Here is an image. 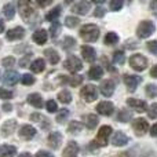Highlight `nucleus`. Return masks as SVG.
I'll return each mask as SVG.
<instances>
[{"mask_svg":"<svg viewBox=\"0 0 157 157\" xmlns=\"http://www.w3.org/2000/svg\"><path fill=\"white\" fill-rule=\"evenodd\" d=\"M80 36L87 43H94V41H97L98 37H99V28H98L97 25L87 24L80 29Z\"/></svg>","mask_w":157,"mask_h":157,"instance_id":"nucleus-1","label":"nucleus"},{"mask_svg":"<svg viewBox=\"0 0 157 157\" xmlns=\"http://www.w3.org/2000/svg\"><path fill=\"white\" fill-rule=\"evenodd\" d=\"M17 4H18V11L21 14V17L28 21L30 18L33 13H35V8L32 6V2L30 0H17Z\"/></svg>","mask_w":157,"mask_h":157,"instance_id":"nucleus-2","label":"nucleus"},{"mask_svg":"<svg viewBox=\"0 0 157 157\" xmlns=\"http://www.w3.org/2000/svg\"><path fill=\"white\" fill-rule=\"evenodd\" d=\"M110 134H112L110 125H103V127H101L99 131H98L97 138H95V141H94V145L95 146H106Z\"/></svg>","mask_w":157,"mask_h":157,"instance_id":"nucleus-3","label":"nucleus"},{"mask_svg":"<svg viewBox=\"0 0 157 157\" xmlns=\"http://www.w3.org/2000/svg\"><path fill=\"white\" fill-rule=\"evenodd\" d=\"M155 33V24L150 21H142L138 25V29H136V35L139 39H146L150 35Z\"/></svg>","mask_w":157,"mask_h":157,"instance_id":"nucleus-4","label":"nucleus"},{"mask_svg":"<svg viewBox=\"0 0 157 157\" xmlns=\"http://www.w3.org/2000/svg\"><path fill=\"white\" fill-rule=\"evenodd\" d=\"M130 65L134 71H145L147 68V59L142 54H134L130 57Z\"/></svg>","mask_w":157,"mask_h":157,"instance_id":"nucleus-5","label":"nucleus"},{"mask_svg":"<svg viewBox=\"0 0 157 157\" xmlns=\"http://www.w3.org/2000/svg\"><path fill=\"white\" fill-rule=\"evenodd\" d=\"M80 95L86 102H94L98 98V90L95 88V86H92V84H87V86H84L83 88H81Z\"/></svg>","mask_w":157,"mask_h":157,"instance_id":"nucleus-6","label":"nucleus"},{"mask_svg":"<svg viewBox=\"0 0 157 157\" xmlns=\"http://www.w3.org/2000/svg\"><path fill=\"white\" fill-rule=\"evenodd\" d=\"M63 66H65L66 71L72 72V73H76L81 68H83V62L76 57V55H69L66 58V61L63 62Z\"/></svg>","mask_w":157,"mask_h":157,"instance_id":"nucleus-7","label":"nucleus"},{"mask_svg":"<svg viewBox=\"0 0 157 157\" xmlns=\"http://www.w3.org/2000/svg\"><path fill=\"white\" fill-rule=\"evenodd\" d=\"M132 128H134V131H135L136 135L142 136L147 132V130H149V124H147V121L145 119H136V120H134V123H132Z\"/></svg>","mask_w":157,"mask_h":157,"instance_id":"nucleus-8","label":"nucleus"},{"mask_svg":"<svg viewBox=\"0 0 157 157\" xmlns=\"http://www.w3.org/2000/svg\"><path fill=\"white\" fill-rule=\"evenodd\" d=\"M123 80H124V83H125V86H127L128 91L134 92L136 90V87L139 86V83L142 81V78L139 76H132V75H124Z\"/></svg>","mask_w":157,"mask_h":157,"instance_id":"nucleus-9","label":"nucleus"},{"mask_svg":"<svg viewBox=\"0 0 157 157\" xmlns=\"http://www.w3.org/2000/svg\"><path fill=\"white\" fill-rule=\"evenodd\" d=\"M99 90H101V94H102L103 97H106V98L112 97V95H113V92H114V83L112 80L102 81V83H101Z\"/></svg>","mask_w":157,"mask_h":157,"instance_id":"nucleus-10","label":"nucleus"},{"mask_svg":"<svg viewBox=\"0 0 157 157\" xmlns=\"http://www.w3.org/2000/svg\"><path fill=\"white\" fill-rule=\"evenodd\" d=\"M127 103H128V106H131V108H132L135 112H138V113H144V112L146 110V102H145V101H142V99L128 98Z\"/></svg>","mask_w":157,"mask_h":157,"instance_id":"nucleus-11","label":"nucleus"},{"mask_svg":"<svg viewBox=\"0 0 157 157\" xmlns=\"http://www.w3.org/2000/svg\"><path fill=\"white\" fill-rule=\"evenodd\" d=\"M35 135H36V128L32 127V125H29V124L22 125L21 130H19V136L24 139H28V141L32 139Z\"/></svg>","mask_w":157,"mask_h":157,"instance_id":"nucleus-12","label":"nucleus"},{"mask_svg":"<svg viewBox=\"0 0 157 157\" xmlns=\"http://www.w3.org/2000/svg\"><path fill=\"white\" fill-rule=\"evenodd\" d=\"M97 112L99 114H103V116H110L114 112V106L112 102H101L97 106Z\"/></svg>","mask_w":157,"mask_h":157,"instance_id":"nucleus-13","label":"nucleus"},{"mask_svg":"<svg viewBox=\"0 0 157 157\" xmlns=\"http://www.w3.org/2000/svg\"><path fill=\"white\" fill-rule=\"evenodd\" d=\"M90 7H91L90 3L83 0V2H78L77 4H75L73 7H72V13L78 14V15H84V14H87L90 11Z\"/></svg>","mask_w":157,"mask_h":157,"instance_id":"nucleus-14","label":"nucleus"},{"mask_svg":"<svg viewBox=\"0 0 157 157\" xmlns=\"http://www.w3.org/2000/svg\"><path fill=\"white\" fill-rule=\"evenodd\" d=\"M18 80H19V75L15 71H7L4 73V76H3V81L7 86H14V84L18 83Z\"/></svg>","mask_w":157,"mask_h":157,"instance_id":"nucleus-15","label":"nucleus"},{"mask_svg":"<svg viewBox=\"0 0 157 157\" xmlns=\"http://www.w3.org/2000/svg\"><path fill=\"white\" fill-rule=\"evenodd\" d=\"M77 153H78V145L75 141H71L66 145L65 149H63L62 156L63 157H76Z\"/></svg>","mask_w":157,"mask_h":157,"instance_id":"nucleus-16","label":"nucleus"},{"mask_svg":"<svg viewBox=\"0 0 157 157\" xmlns=\"http://www.w3.org/2000/svg\"><path fill=\"white\" fill-rule=\"evenodd\" d=\"M33 41H35L36 44H39V46H43V44L47 43V40H48V35H47V32L44 29H39L36 30L35 33H33Z\"/></svg>","mask_w":157,"mask_h":157,"instance_id":"nucleus-17","label":"nucleus"},{"mask_svg":"<svg viewBox=\"0 0 157 157\" xmlns=\"http://www.w3.org/2000/svg\"><path fill=\"white\" fill-rule=\"evenodd\" d=\"M25 36V29L21 26H17V28H13L7 32V39L8 40H19Z\"/></svg>","mask_w":157,"mask_h":157,"instance_id":"nucleus-18","label":"nucleus"},{"mask_svg":"<svg viewBox=\"0 0 157 157\" xmlns=\"http://www.w3.org/2000/svg\"><path fill=\"white\" fill-rule=\"evenodd\" d=\"M112 144H113L114 146H124V145L128 144V138L124 132L117 131V132H114L113 138H112Z\"/></svg>","mask_w":157,"mask_h":157,"instance_id":"nucleus-19","label":"nucleus"},{"mask_svg":"<svg viewBox=\"0 0 157 157\" xmlns=\"http://www.w3.org/2000/svg\"><path fill=\"white\" fill-rule=\"evenodd\" d=\"M62 144V135L59 132H51L48 135V145L51 149H58Z\"/></svg>","mask_w":157,"mask_h":157,"instance_id":"nucleus-20","label":"nucleus"},{"mask_svg":"<svg viewBox=\"0 0 157 157\" xmlns=\"http://www.w3.org/2000/svg\"><path fill=\"white\" fill-rule=\"evenodd\" d=\"M81 55H83L84 61H87V62H94L95 61V50L90 46L81 47Z\"/></svg>","mask_w":157,"mask_h":157,"instance_id":"nucleus-21","label":"nucleus"},{"mask_svg":"<svg viewBox=\"0 0 157 157\" xmlns=\"http://www.w3.org/2000/svg\"><path fill=\"white\" fill-rule=\"evenodd\" d=\"M15 127H17V121H15V120H7V121L3 124V127H2L3 136H10L11 134L15 131Z\"/></svg>","mask_w":157,"mask_h":157,"instance_id":"nucleus-22","label":"nucleus"},{"mask_svg":"<svg viewBox=\"0 0 157 157\" xmlns=\"http://www.w3.org/2000/svg\"><path fill=\"white\" fill-rule=\"evenodd\" d=\"M28 102H29V105L35 106V108H37V109L43 108V98H41V95L37 94V92H33V94L28 95Z\"/></svg>","mask_w":157,"mask_h":157,"instance_id":"nucleus-23","label":"nucleus"},{"mask_svg":"<svg viewBox=\"0 0 157 157\" xmlns=\"http://www.w3.org/2000/svg\"><path fill=\"white\" fill-rule=\"evenodd\" d=\"M44 55H46V58L50 61V63H51V65H57V63L59 62V54H58L54 48L44 50Z\"/></svg>","mask_w":157,"mask_h":157,"instance_id":"nucleus-24","label":"nucleus"},{"mask_svg":"<svg viewBox=\"0 0 157 157\" xmlns=\"http://www.w3.org/2000/svg\"><path fill=\"white\" fill-rule=\"evenodd\" d=\"M17 153V147L13 145H3L0 147V157H14Z\"/></svg>","mask_w":157,"mask_h":157,"instance_id":"nucleus-25","label":"nucleus"},{"mask_svg":"<svg viewBox=\"0 0 157 157\" xmlns=\"http://www.w3.org/2000/svg\"><path fill=\"white\" fill-rule=\"evenodd\" d=\"M83 120H84V124H86L90 130H94L98 125V121H99L95 114H86V116H83Z\"/></svg>","mask_w":157,"mask_h":157,"instance_id":"nucleus-26","label":"nucleus"},{"mask_svg":"<svg viewBox=\"0 0 157 157\" xmlns=\"http://www.w3.org/2000/svg\"><path fill=\"white\" fill-rule=\"evenodd\" d=\"M103 76V69L101 68V66H91V69H90L88 72V77L91 78V80H99L101 77Z\"/></svg>","mask_w":157,"mask_h":157,"instance_id":"nucleus-27","label":"nucleus"},{"mask_svg":"<svg viewBox=\"0 0 157 157\" xmlns=\"http://www.w3.org/2000/svg\"><path fill=\"white\" fill-rule=\"evenodd\" d=\"M44 68H46V62H44L41 58L35 59L32 62V65H30V71L35 72V73H41V72L44 71Z\"/></svg>","mask_w":157,"mask_h":157,"instance_id":"nucleus-28","label":"nucleus"},{"mask_svg":"<svg viewBox=\"0 0 157 157\" xmlns=\"http://www.w3.org/2000/svg\"><path fill=\"white\" fill-rule=\"evenodd\" d=\"M61 13H62V7H61V6H57V7H54L50 13H47L46 19L47 21H55V19L61 15Z\"/></svg>","mask_w":157,"mask_h":157,"instance_id":"nucleus-29","label":"nucleus"},{"mask_svg":"<svg viewBox=\"0 0 157 157\" xmlns=\"http://www.w3.org/2000/svg\"><path fill=\"white\" fill-rule=\"evenodd\" d=\"M3 14H4V17L7 19H13L14 15H15V7H14V4H11V3L6 4L3 7Z\"/></svg>","mask_w":157,"mask_h":157,"instance_id":"nucleus-30","label":"nucleus"},{"mask_svg":"<svg viewBox=\"0 0 157 157\" xmlns=\"http://www.w3.org/2000/svg\"><path fill=\"white\" fill-rule=\"evenodd\" d=\"M59 78H61L62 81H68V83L71 84L72 87H77L78 84L83 81V77L78 76V75H76V76H73V77H63V76H62V77H59Z\"/></svg>","mask_w":157,"mask_h":157,"instance_id":"nucleus-31","label":"nucleus"},{"mask_svg":"<svg viewBox=\"0 0 157 157\" xmlns=\"http://www.w3.org/2000/svg\"><path fill=\"white\" fill-rule=\"evenodd\" d=\"M84 124H81V123L78 121H71L69 123V127H68V131L71 134H78L81 130H83Z\"/></svg>","mask_w":157,"mask_h":157,"instance_id":"nucleus-32","label":"nucleus"},{"mask_svg":"<svg viewBox=\"0 0 157 157\" xmlns=\"http://www.w3.org/2000/svg\"><path fill=\"white\" fill-rule=\"evenodd\" d=\"M58 101L62 103H69L72 101V94L68 90H62V91L58 94Z\"/></svg>","mask_w":157,"mask_h":157,"instance_id":"nucleus-33","label":"nucleus"},{"mask_svg":"<svg viewBox=\"0 0 157 157\" xmlns=\"http://www.w3.org/2000/svg\"><path fill=\"white\" fill-rule=\"evenodd\" d=\"M117 41H119V36H117V33H114V32L106 33L105 44H108V46H113V44H116Z\"/></svg>","mask_w":157,"mask_h":157,"instance_id":"nucleus-34","label":"nucleus"},{"mask_svg":"<svg viewBox=\"0 0 157 157\" xmlns=\"http://www.w3.org/2000/svg\"><path fill=\"white\" fill-rule=\"evenodd\" d=\"M125 61V54L124 51H121V50H119V51H114L113 54V62L114 63H119V65H123Z\"/></svg>","mask_w":157,"mask_h":157,"instance_id":"nucleus-35","label":"nucleus"},{"mask_svg":"<svg viewBox=\"0 0 157 157\" xmlns=\"http://www.w3.org/2000/svg\"><path fill=\"white\" fill-rule=\"evenodd\" d=\"M75 46H76V40H75V39H72L71 36L65 37V40H63V43H62V47L66 50V51H69L71 48H73Z\"/></svg>","mask_w":157,"mask_h":157,"instance_id":"nucleus-36","label":"nucleus"},{"mask_svg":"<svg viewBox=\"0 0 157 157\" xmlns=\"http://www.w3.org/2000/svg\"><path fill=\"white\" fill-rule=\"evenodd\" d=\"M131 119V114L128 110H125V109H123V110L119 112V114H117V120L119 121H123V123H127L128 120Z\"/></svg>","mask_w":157,"mask_h":157,"instance_id":"nucleus-37","label":"nucleus"},{"mask_svg":"<svg viewBox=\"0 0 157 157\" xmlns=\"http://www.w3.org/2000/svg\"><path fill=\"white\" fill-rule=\"evenodd\" d=\"M78 24H80V19L77 17H66V19H65V25L68 28H75Z\"/></svg>","mask_w":157,"mask_h":157,"instance_id":"nucleus-38","label":"nucleus"},{"mask_svg":"<svg viewBox=\"0 0 157 157\" xmlns=\"http://www.w3.org/2000/svg\"><path fill=\"white\" fill-rule=\"evenodd\" d=\"M146 95L149 98H156L157 97V87L155 84H149L146 86Z\"/></svg>","mask_w":157,"mask_h":157,"instance_id":"nucleus-39","label":"nucleus"},{"mask_svg":"<svg viewBox=\"0 0 157 157\" xmlns=\"http://www.w3.org/2000/svg\"><path fill=\"white\" fill-rule=\"evenodd\" d=\"M13 97H14V92L13 91L0 87V98H2V99H11Z\"/></svg>","mask_w":157,"mask_h":157,"instance_id":"nucleus-40","label":"nucleus"},{"mask_svg":"<svg viewBox=\"0 0 157 157\" xmlns=\"http://www.w3.org/2000/svg\"><path fill=\"white\" fill-rule=\"evenodd\" d=\"M124 0H110V10L112 11H119L121 10Z\"/></svg>","mask_w":157,"mask_h":157,"instance_id":"nucleus-41","label":"nucleus"},{"mask_svg":"<svg viewBox=\"0 0 157 157\" xmlns=\"http://www.w3.org/2000/svg\"><path fill=\"white\" fill-rule=\"evenodd\" d=\"M46 109H47V112H48V113H54V112H57V109H58L57 102H55V101H52V99L47 101V103H46Z\"/></svg>","mask_w":157,"mask_h":157,"instance_id":"nucleus-42","label":"nucleus"},{"mask_svg":"<svg viewBox=\"0 0 157 157\" xmlns=\"http://www.w3.org/2000/svg\"><path fill=\"white\" fill-rule=\"evenodd\" d=\"M33 83H35V77H33L32 75L26 73L22 76V84H25V86H32Z\"/></svg>","mask_w":157,"mask_h":157,"instance_id":"nucleus-43","label":"nucleus"},{"mask_svg":"<svg viewBox=\"0 0 157 157\" xmlns=\"http://www.w3.org/2000/svg\"><path fill=\"white\" fill-rule=\"evenodd\" d=\"M68 116H69V112L66 110V109H63V110H61L59 113H58V116H57V121H58V123H63V121H66Z\"/></svg>","mask_w":157,"mask_h":157,"instance_id":"nucleus-44","label":"nucleus"},{"mask_svg":"<svg viewBox=\"0 0 157 157\" xmlns=\"http://www.w3.org/2000/svg\"><path fill=\"white\" fill-rule=\"evenodd\" d=\"M2 63L4 68H11V66H14V63H15V59H14V57H6L2 61Z\"/></svg>","mask_w":157,"mask_h":157,"instance_id":"nucleus-45","label":"nucleus"},{"mask_svg":"<svg viewBox=\"0 0 157 157\" xmlns=\"http://www.w3.org/2000/svg\"><path fill=\"white\" fill-rule=\"evenodd\" d=\"M147 114H149L150 119H157V103H152L147 110Z\"/></svg>","mask_w":157,"mask_h":157,"instance_id":"nucleus-46","label":"nucleus"},{"mask_svg":"<svg viewBox=\"0 0 157 157\" xmlns=\"http://www.w3.org/2000/svg\"><path fill=\"white\" fill-rule=\"evenodd\" d=\"M146 47H147V50H149L152 54H155L157 55V40H152V41H149V43L146 44Z\"/></svg>","mask_w":157,"mask_h":157,"instance_id":"nucleus-47","label":"nucleus"},{"mask_svg":"<svg viewBox=\"0 0 157 157\" xmlns=\"http://www.w3.org/2000/svg\"><path fill=\"white\" fill-rule=\"evenodd\" d=\"M59 30H61V25L58 24V22H55V24L51 26V29H50V33H51L52 37H55V36L59 33Z\"/></svg>","mask_w":157,"mask_h":157,"instance_id":"nucleus-48","label":"nucleus"},{"mask_svg":"<svg viewBox=\"0 0 157 157\" xmlns=\"http://www.w3.org/2000/svg\"><path fill=\"white\" fill-rule=\"evenodd\" d=\"M30 57H32V55H30V54H28L26 57H24V58H22V59L19 61V66H21V68H26V66H28V63H29Z\"/></svg>","mask_w":157,"mask_h":157,"instance_id":"nucleus-49","label":"nucleus"},{"mask_svg":"<svg viewBox=\"0 0 157 157\" xmlns=\"http://www.w3.org/2000/svg\"><path fill=\"white\" fill-rule=\"evenodd\" d=\"M35 157H54V155L50 152H46V150H40V152L36 153Z\"/></svg>","mask_w":157,"mask_h":157,"instance_id":"nucleus-50","label":"nucleus"},{"mask_svg":"<svg viewBox=\"0 0 157 157\" xmlns=\"http://www.w3.org/2000/svg\"><path fill=\"white\" fill-rule=\"evenodd\" d=\"M36 3H37L40 7H47V6H50L52 3V0H36Z\"/></svg>","mask_w":157,"mask_h":157,"instance_id":"nucleus-51","label":"nucleus"},{"mask_svg":"<svg viewBox=\"0 0 157 157\" xmlns=\"http://www.w3.org/2000/svg\"><path fill=\"white\" fill-rule=\"evenodd\" d=\"M150 10H152V13L157 15V0H152L150 2Z\"/></svg>","mask_w":157,"mask_h":157,"instance_id":"nucleus-52","label":"nucleus"},{"mask_svg":"<svg viewBox=\"0 0 157 157\" xmlns=\"http://www.w3.org/2000/svg\"><path fill=\"white\" fill-rule=\"evenodd\" d=\"M103 15V8L102 7H98L97 10L94 11V17H102Z\"/></svg>","mask_w":157,"mask_h":157,"instance_id":"nucleus-53","label":"nucleus"},{"mask_svg":"<svg viewBox=\"0 0 157 157\" xmlns=\"http://www.w3.org/2000/svg\"><path fill=\"white\" fill-rule=\"evenodd\" d=\"M150 135L157 136V123H156V124H153L152 127H150Z\"/></svg>","mask_w":157,"mask_h":157,"instance_id":"nucleus-54","label":"nucleus"},{"mask_svg":"<svg viewBox=\"0 0 157 157\" xmlns=\"http://www.w3.org/2000/svg\"><path fill=\"white\" fill-rule=\"evenodd\" d=\"M150 76L155 77V78H157V65H155L152 69H150Z\"/></svg>","mask_w":157,"mask_h":157,"instance_id":"nucleus-55","label":"nucleus"},{"mask_svg":"<svg viewBox=\"0 0 157 157\" xmlns=\"http://www.w3.org/2000/svg\"><path fill=\"white\" fill-rule=\"evenodd\" d=\"M30 119H32L33 121H39V120H41V114H39V113H33L32 116H30Z\"/></svg>","mask_w":157,"mask_h":157,"instance_id":"nucleus-56","label":"nucleus"},{"mask_svg":"<svg viewBox=\"0 0 157 157\" xmlns=\"http://www.w3.org/2000/svg\"><path fill=\"white\" fill-rule=\"evenodd\" d=\"M3 109H4L6 112H10L11 110V105L10 103H4V105H3Z\"/></svg>","mask_w":157,"mask_h":157,"instance_id":"nucleus-57","label":"nucleus"},{"mask_svg":"<svg viewBox=\"0 0 157 157\" xmlns=\"http://www.w3.org/2000/svg\"><path fill=\"white\" fill-rule=\"evenodd\" d=\"M3 32H4V21L0 18V33H3Z\"/></svg>","mask_w":157,"mask_h":157,"instance_id":"nucleus-58","label":"nucleus"},{"mask_svg":"<svg viewBox=\"0 0 157 157\" xmlns=\"http://www.w3.org/2000/svg\"><path fill=\"white\" fill-rule=\"evenodd\" d=\"M18 157H32V155H30V153H28V152H25V153H21Z\"/></svg>","mask_w":157,"mask_h":157,"instance_id":"nucleus-59","label":"nucleus"},{"mask_svg":"<svg viewBox=\"0 0 157 157\" xmlns=\"http://www.w3.org/2000/svg\"><path fill=\"white\" fill-rule=\"evenodd\" d=\"M92 2H94L95 4H102V3L105 2V0H92Z\"/></svg>","mask_w":157,"mask_h":157,"instance_id":"nucleus-60","label":"nucleus"},{"mask_svg":"<svg viewBox=\"0 0 157 157\" xmlns=\"http://www.w3.org/2000/svg\"><path fill=\"white\" fill-rule=\"evenodd\" d=\"M72 2H73V0H65V3H66V4H71Z\"/></svg>","mask_w":157,"mask_h":157,"instance_id":"nucleus-61","label":"nucleus"},{"mask_svg":"<svg viewBox=\"0 0 157 157\" xmlns=\"http://www.w3.org/2000/svg\"><path fill=\"white\" fill-rule=\"evenodd\" d=\"M0 46H2V43H0Z\"/></svg>","mask_w":157,"mask_h":157,"instance_id":"nucleus-62","label":"nucleus"}]
</instances>
